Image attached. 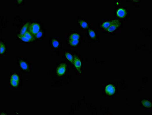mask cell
Instances as JSON below:
<instances>
[{"label":"cell","mask_w":152,"mask_h":115,"mask_svg":"<svg viewBox=\"0 0 152 115\" xmlns=\"http://www.w3.org/2000/svg\"><path fill=\"white\" fill-rule=\"evenodd\" d=\"M69 72V66L66 62L61 61L57 63L50 73L51 79H64Z\"/></svg>","instance_id":"cell-1"},{"label":"cell","mask_w":152,"mask_h":115,"mask_svg":"<svg viewBox=\"0 0 152 115\" xmlns=\"http://www.w3.org/2000/svg\"><path fill=\"white\" fill-rule=\"evenodd\" d=\"M22 75L17 71H12L8 74V85L11 89L19 90L22 86Z\"/></svg>","instance_id":"cell-2"},{"label":"cell","mask_w":152,"mask_h":115,"mask_svg":"<svg viewBox=\"0 0 152 115\" xmlns=\"http://www.w3.org/2000/svg\"><path fill=\"white\" fill-rule=\"evenodd\" d=\"M15 60L18 68L24 74L31 73L32 65L30 61L25 58L18 55L15 56Z\"/></svg>","instance_id":"cell-3"},{"label":"cell","mask_w":152,"mask_h":115,"mask_svg":"<svg viewBox=\"0 0 152 115\" xmlns=\"http://www.w3.org/2000/svg\"><path fill=\"white\" fill-rule=\"evenodd\" d=\"M43 23L40 20L33 21L29 27L28 31L34 36L43 29Z\"/></svg>","instance_id":"cell-4"},{"label":"cell","mask_w":152,"mask_h":115,"mask_svg":"<svg viewBox=\"0 0 152 115\" xmlns=\"http://www.w3.org/2000/svg\"><path fill=\"white\" fill-rule=\"evenodd\" d=\"M49 43L51 49L53 50H59L62 48V41L59 37H51L49 40Z\"/></svg>","instance_id":"cell-5"},{"label":"cell","mask_w":152,"mask_h":115,"mask_svg":"<svg viewBox=\"0 0 152 115\" xmlns=\"http://www.w3.org/2000/svg\"><path fill=\"white\" fill-rule=\"evenodd\" d=\"M73 65L75 70L79 74H81L82 72L83 62L81 58L77 54H74Z\"/></svg>","instance_id":"cell-6"},{"label":"cell","mask_w":152,"mask_h":115,"mask_svg":"<svg viewBox=\"0 0 152 115\" xmlns=\"http://www.w3.org/2000/svg\"><path fill=\"white\" fill-rule=\"evenodd\" d=\"M32 19H27L24 20L22 23L18 27V33L20 35H24L27 31H28L29 26L33 21Z\"/></svg>","instance_id":"cell-7"},{"label":"cell","mask_w":152,"mask_h":115,"mask_svg":"<svg viewBox=\"0 0 152 115\" xmlns=\"http://www.w3.org/2000/svg\"><path fill=\"white\" fill-rule=\"evenodd\" d=\"M8 46L3 38H1L0 40V56L3 57L6 55L8 52Z\"/></svg>","instance_id":"cell-8"},{"label":"cell","mask_w":152,"mask_h":115,"mask_svg":"<svg viewBox=\"0 0 152 115\" xmlns=\"http://www.w3.org/2000/svg\"><path fill=\"white\" fill-rule=\"evenodd\" d=\"M77 24L81 30H87L89 27V24L86 20L81 17H79L76 20Z\"/></svg>","instance_id":"cell-9"},{"label":"cell","mask_w":152,"mask_h":115,"mask_svg":"<svg viewBox=\"0 0 152 115\" xmlns=\"http://www.w3.org/2000/svg\"><path fill=\"white\" fill-rule=\"evenodd\" d=\"M0 23H1V34H2L6 28L10 24V22L9 20L5 15H1L0 17Z\"/></svg>","instance_id":"cell-10"},{"label":"cell","mask_w":152,"mask_h":115,"mask_svg":"<svg viewBox=\"0 0 152 115\" xmlns=\"http://www.w3.org/2000/svg\"><path fill=\"white\" fill-rule=\"evenodd\" d=\"M63 58L71 64H73L74 58V54L70 50H64L63 51Z\"/></svg>","instance_id":"cell-11"},{"label":"cell","mask_w":152,"mask_h":115,"mask_svg":"<svg viewBox=\"0 0 152 115\" xmlns=\"http://www.w3.org/2000/svg\"><path fill=\"white\" fill-rule=\"evenodd\" d=\"M34 36L36 42L43 40L46 36V29L44 28L41 29L38 33L34 35Z\"/></svg>","instance_id":"cell-12"},{"label":"cell","mask_w":152,"mask_h":115,"mask_svg":"<svg viewBox=\"0 0 152 115\" xmlns=\"http://www.w3.org/2000/svg\"><path fill=\"white\" fill-rule=\"evenodd\" d=\"M81 39H82V35L80 32H78L73 31L69 33L67 39L81 41Z\"/></svg>","instance_id":"cell-13"},{"label":"cell","mask_w":152,"mask_h":115,"mask_svg":"<svg viewBox=\"0 0 152 115\" xmlns=\"http://www.w3.org/2000/svg\"><path fill=\"white\" fill-rule=\"evenodd\" d=\"M15 37L18 41L22 43L33 44V43L31 41L27 39L24 35H20L18 32L16 33Z\"/></svg>","instance_id":"cell-14"},{"label":"cell","mask_w":152,"mask_h":115,"mask_svg":"<svg viewBox=\"0 0 152 115\" xmlns=\"http://www.w3.org/2000/svg\"><path fill=\"white\" fill-rule=\"evenodd\" d=\"M80 40H70L67 39V44L70 47L76 48L78 47L80 44Z\"/></svg>","instance_id":"cell-15"},{"label":"cell","mask_w":152,"mask_h":115,"mask_svg":"<svg viewBox=\"0 0 152 115\" xmlns=\"http://www.w3.org/2000/svg\"><path fill=\"white\" fill-rule=\"evenodd\" d=\"M119 25H120V23L118 20H114L112 24L107 29V31L109 32H112L117 29Z\"/></svg>","instance_id":"cell-16"},{"label":"cell","mask_w":152,"mask_h":115,"mask_svg":"<svg viewBox=\"0 0 152 115\" xmlns=\"http://www.w3.org/2000/svg\"><path fill=\"white\" fill-rule=\"evenodd\" d=\"M13 21L14 22L13 24V25L17 27L18 28L24 21L22 18L19 15L13 16Z\"/></svg>","instance_id":"cell-17"},{"label":"cell","mask_w":152,"mask_h":115,"mask_svg":"<svg viewBox=\"0 0 152 115\" xmlns=\"http://www.w3.org/2000/svg\"><path fill=\"white\" fill-rule=\"evenodd\" d=\"M105 92L108 95H114L115 92V87L112 84H109V85H107L105 88Z\"/></svg>","instance_id":"cell-18"},{"label":"cell","mask_w":152,"mask_h":115,"mask_svg":"<svg viewBox=\"0 0 152 115\" xmlns=\"http://www.w3.org/2000/svg\"><path fill=\"white\" fill-rule=\"evenodd\" d=\"M126 10L123 8H120L117 12V15L119 18H123L126 16Z\"/></svg>","instance_id":"cell-19"},{"label":"cell","mask_w":152,"mask_h":115,"mask_svg":"<svg viewBox=\"0 0 152 115\" xmlns=\"http://www.w3.org/2000/svg\"><path fill=\"white\" fill-rule=\"evenodd\" d=\"M24 35L25 37H26L27 39H28L30 41H31L33 44L36 43V41H35L34 35H33L32 34L29 32L28 31H27Z\"/></svg>","instance_id":"cell-20"},{"label":"cell","mask_w":152,"mask_h":115,"mask_svg":"<svg viewBox=\"0 0 152 115\" xmlns=\"http://www.w3.org/2000/svg\"><path fill=\"white\" fill-rule=\"evenodd\" d=\"M142 105L146 108H149L151 107V103L148 100H143L142 101Z\"/></svg>","instance_id":"cell-21"},{"label":"cell","mask_w":152,"mask_h":115,"mask_svg":"<svg viewBox=\"0 0 152 115\" xmlns=\"http://www.w3.org/2000/svg\"><path fill=\"white\" fill-rule=\"evenodd\" d=\"M87 34H88V36L91 39H94L96 36V34L95 32L92 29H89Z\"/></svg>","instance_id":"cell-22"},{"label":"cell","mask_w":152,"mask_h":115,"mask_svg":"<svg viewBox=\"0 0 152 115\" xmlns=\"http://www.w3.org/2000/svg\"><path fill=\"white\" fill-rule=\"evenodd\" d=\"M114 20H113L104 22L102 24L101 27L103 28V29H107L109 27V26L112 24L113 22H114Z\"/></svg>","instance_id":"cell-23"},{"label":"cell","mask_w":152,"mask_h":115,"mask_svg":"<svg viewBox=\"0 0 152 115\" xmlns=\"http://www.w3.org/2000/svg\"><path fill=\"white\" fill-rule=\"evenodd\" d=\"M25 0H18L15 1L16 6L18 7H20L25 5Z\"/></svg>","instance_id":"cell-24"},{"label":"cell","mask_w":152,"mask_h":115,"mask_svg":"<svg viewBox=\"0 0 152 115\" xmlns=\"http://www.w3.org/2000/svg\"><path fill=\"white\" fill-rule=\"evenodd\" d=\"M8 115L9 114V112L6 110H1L0 115Z\"/></svg>","instance_id":"cell-25"}]
</instances>
